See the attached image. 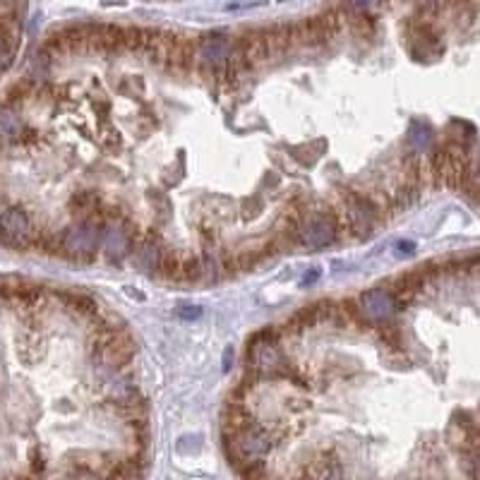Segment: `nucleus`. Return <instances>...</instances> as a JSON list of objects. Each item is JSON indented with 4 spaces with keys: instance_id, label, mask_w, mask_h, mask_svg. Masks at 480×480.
I'll return each instance as SVG.
<instances>
[{
    "instance_id": "f257e3e1",
    "label": "nucleus",
    "mask_w": 480,
    "mask_h": 480,
    "mask_svg": "<svg viewBox=\"0 0 480 480\" xmlns=\"http://www.w3.org/2000/svg\"><path fill=\"white\" fill-rule=\"evenodd\" d=\"M293 370L289 356L283 353V339L279 324L262 327L245 343V375L252 380H286Z\"/></svg>"
},
{
    "instance_id": "f03ea898",
    "label": "nucleus",
    "mask_w": 480,
    "mask_h": 480,
    "mask_svg": "<svg viewBox=\"0 0 480 480\" xmlns=\"http://www.w3.org/2000/svg\"><path fill=\"white\" fill-rule=\"evenodd\" d=\"M101 229L104 219H75L58 231V255L77 262H92L101 250Z\"/></svg>"
},
{
    "instance_id": "7ed1b4c3",
    "label": "nucleus",
    "mask_w": 480,
    "mask_h": 480,
    "mask_svg": "<svg viewBox=\"0 0 480 480\" xmlns=\"http://www.w3.org/2000/svg\"><path fill=\"white\" fill-rule=\"evenodd\" d=\"M339 238H343V233L334 205L315 209V212H305L300 216L298 245H303L307 250H327V248L339 243Z\"/></svg>"
},
{
    "instance_id": "20e7f679",
    "label": "nucleus",
    "mask_w": 480,
    "mask_h": 480,
    "mask_svg": "<svg viewBox=\"0 0 480 480\" xmlns=\"http://www.w3.org/2000/svg\"><path fill=\"white\" fill-rule=\"evenodd\" d=\"M34 238L37 229L22 206H8L5 212H0V243L15 250H29Z\"/></svg>"
},
{
    "instance_id": "39448f33",
    "label": "nucleus",
    "mask_w": 480,
    "mask_h": 480,
    "mask_svg": "<svg viewBox=\"0 0 480 480\" xmlns=\"http://www.w3.org/2000/svg\"><path fill=\"white\" fill-rule=\"evenodd\" d=\"M164 250H166L164 238L156 231H145V233H139V238L132 245L130 259H132V265H135L138 272H142L145 276H156L159 274V262Z\"/></svg>"
},
{
    "instance_id": "423d86ee",
    "label": "nucleus",
    "mask_w": 480,
    "mask_h": 480,
    "mask_svg": "<svg viewBox=\"0 0 480 480\" xmlns=\"http://www.w3.org/2000/svg\"><path fill=\"white\" fill-rule=\"evenodd\" d=\"M358 307L366 324H377V327L392 324L394 315H397V305H394L387 289H373L360 293Z\"/></svg>"
},
{
    "instance_id": "0eeeda50",
    "label": "nucleus",
    "mask_w": 480,
    "mask_h": 480,
    "mask_svg": "<svg viewBox=\"0 0 480 480\" xmlns=\"http://www.w3.org/2000/svg\"><path fill=\"white\" fill-rule=\"evenodd\" d=\"M55 293L63 303L68 305L70 313L80 315L84 320H89L92 315L99 313V303L89 293H82V291H55Z\"/></svg>"
},
{
    "instance_id": "6e6552de",
    "label": "nucleus",
    "mask_w": 480,
    "mask_h": 480,
    "mask_svg": "<svg viewBox=\"0 0 480 480\" xmlns=\"http://www.w3.org/2000/svg\"><path fill=\"white\" fill-rule=\"evenodd\" d=\"M27 128L22 122V115L20 111L13 106H0V139H5V142H15L22 135V130Z\"/></svg>"
},
{
    "instance_id": "1a4fd4ad",
    "label": "nucleus",
    "mask_w": 480,
    "mask_h": 480,
    "mask_svg": "<svg viewBox=\"0 0 480 480\" xmlns=\"http://www.w3.org/2000/svg\"><path fill=\"white\" fill-rule=\"evenodd\" d=\"M199 269H202V279H209V282H219L223 276V265H222V255L219 252L209 250L205 248V252L199 255Z\"/></svg>"
},
{
    "instance_id": "9d476101",
    "label": "nucleus",
    "mask_w": 480,
    "mask_h": 480,
    "mask_svg": "<svg viewBox=\"0 0 480 480\" xmlns=\"http://www.w3.org/2000/svg\"><path fill=\"white\" fill-rule=\"evenodd\" d=\"M181 265H183V255L178 250L166 248L164 255H161L159 276H164L166 282H181Z\"/></svg>"
},
{
    "instance_id": "9b49d317",
    "label": "nucleus",
    "mask_w": 480,
    "mask_h": 480,
    "mask_svg": "<svg viewBox=\"0 0 480 480\" xmlns=\"http://www.w3.org/2000/svg\"><path fill=\"white\" fill-rule=\"evenodd\" d=\"M291 322H293V324H296V327L300 329V332H305V329L317 327V324L322 322V303L303 305L300 310H296V313H293Z\"/></svg>"
},
{
    "instance_id": "f8f14e48",
    "label": "nucleus",
    "mask_w": 480,
    "mask_h": 480,
    "mask_svg": "<svg viewBox=\"0 0 480 480\" xmlns=\"http://www.w3.org/2000/svg\"><path fill=\"white\" fill-rule=\"evenodd\" d=\"M408 139H411L413 154H425L433 147V130H430L427 122L416 121L411 125V130H408Z\"/></svg>"
},
{
    "instance_id": "ddd939ff",
    "label": "nucleus",
    "mask_w": 480,
    "mask_h": 480,
    "mask_svg": "<svg viewBox=\"0 0 480 480\" xmlns=\"http://www.w3.org/2000/svg\"><path fill=\"white\" fill-rule=\"evenodd\" d=\"M181 282H185V283L202 282V269H199L198 255H183V265H181Z\"/></svg>"
},
{
    "instance_id": "4468645a",
    "label": "nucleus",
    "mask_w": 480,
    "mask_h": 480,
    "mask_svg": "<svg viewBox=\"0 0 480 480\" xmlns=\"http://www.w3.org/2000/svg\"><path fill=\"white\" fill-rule=\"evenodd\" d=\"M178 317H183V320H199L202 317V307L199 305H190V303H181L176 307Z\"/></svg>"
},
{
    "instance_id": "2eb2a0df",
    "label": "nucleus",
    "mask_w": 480,
    "mask_h": 480,
    "mask_svg": "<svg viewBox=\"0 0 480 480\" xmlns=\"http://www.w3.org/2000/svg\"><path fill=\"white\" fill-rule=\"evenodd\" d=\"M380 0H351V10H360V13H366V10L375 8Z\"/></svg>"
},
{
    "instance_id": "dca6fc26",
    "label": "nucleus",
    "mask_w": 480,
    "mask_h": 480,
    "mask_svg": "<svg viewBox=\"0 0 480 480\" xmlns=\"http://www.w3.org/2000/svg\"><path fill=\"white\" fill-rule=\"evenodd\" d=\"M31 471L34 473H44L46 471V459L41 457V454H38L37 457V451H34V454H31Z\"/></svg>"
},
{
    "instance_id": "f3484780",
    "label": "nucleus",
    "mask_w": 480,
    "mask_h": 480,
    "mask_svg": "<svg viewBox=\"0 0 480 480\" xmlns=\"http://www.w3.org/2000/svg\"><path fill=\"white\" fill-rule=\"evenodd\" d=\"M307 274H310V276H305L303 286H313V283L317 282V279H320V267H313L310 272H307Z\"/></svg>"
},
{
    "instance_id": "a211bd4d",
    "label": "nucleus",
    "mask_w": 480,
    "mask_h": 480,
    "mask_svg": "<svg viewBox=\"0 0 480 480\" xmlns=\"http://www.w3.org/2000/svg\"><path fill=\"white\" fill-rule=\"evenodd\" d=\"M17 3H20V0H0V8L5 10V13H8V10H15L17 8Z\"/></svg>"
},
{
    "instance_id": "6ab92c4d",
    "label": "nucleus",
    "mask_w": 480,
    "mask_h": 480,
    "mask_svg": "<svg viewBox=\"0 0 480 480\" xmlns=\"http://www.w3.org/2000/svg\"><path fill=\"white\" fill-rule=\"evenodd\" d=\"M397 250L399 252H413V250H416V245L408 243V240H406V243H404V240H401V243H397Z\"/></svg>"
},
{
    "instance_id": "aec40b11",
    "label": "nucleus",
    "mask_w": 480,
    "mask_h": 480,
    "mask_svg": "<svg viewBox=\"0 0 480 480\" xmlns=\"http://www.w3.org/2000/svg\"><path fill=\"white\" fill-rule=\"evenodd\" d=\"M231 360H233V349H226V353H223V370H229Z\"/></svg>"
}]
</instances>
